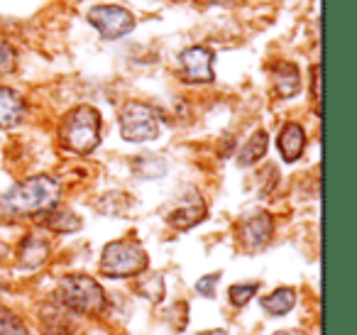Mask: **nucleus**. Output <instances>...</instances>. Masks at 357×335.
<instances>
[{
    "instance_id": "1",
    "label": "nucleus",
    "mask_w": 357,
    "mask_h": 335,
    "mask_svg": "<svg viewBox=\"0 0 357 335\" xmlns=\"http://www.w3.org/2000/svg\"><path fill=\"white\" fill-rule=\"evenodd\" d=\"M61 198V186L52 177H30L15 184L6 196V208L15 216H40L56 208Z\"/></svg>"
},
{
    "instance_id": "2",
    "label": "nucleus",
    "mask_w": 357,
    "mask_h": 335,
    "mask_svg": "<svg viewBox=\"0 0 357 335\" xmlns=\"http://www.w3.org/2000/svg\"><path fill=\"white\" fill-rule=\"evenodd\" d=\"M59 140L69 152L91 154L100 142V115L91 105H76L64 115Z\"/></svg>"
},
{
    "instance_id": "14",
    "label": "nucleus",
    "mask_w": 357,
    "mask_h": 335,
    "mask_svg": "<svg viewBox=\"0 0 357 335\" xmlns=\"http://www.w3.org/2000/svg\"><path fill=\"white\" fill-rule=\"evenodd\" d=\"M267 133L264 130H257V133H252V137L245 142V147L240 149L238 154V164L240 167H252V164H257L259 159L267 154Z\"/></svg>"
},
{
    "instance_id": "24",
    "label": "nucleus",
    "mask_w": 357,
    "mask_h": 335,
    "mask_svg": "<svg viewBox=\"0 0 357 335\" xmlns=\"http://www.w3.org/2000/svg\"><path fill=\"white\" fill-rule=\"evenodd\" d=\"M199 335H228V333H225V330L215 328V330H204V333H199Z\"/></svg>"
},
{
    "instance_id": "6",
    "label": "nucleus",
    "mask_w": 357,
    "mask_h": 335,
    "mask_svg": "<svg viewBox=\"0 0 357 335\" xmlns=\"http://www.w3.org/2000/svg\"><path fill=\"white\" fill-rule=\"evenodd\" d=\"M89 22L103 40H120L135 30V15L120 6H96L89 10Z\"/></svg>"
},
{
    "instance_id": "19",
    "label": "nucleus",
    "mask_w": 357,
    "mask_h": 335,
    "mask_svg": "<svg viewBox=\"0 0 357 335\" xmlns=\"http://www.w3.org/2000/svg\"><path fill=\"white\" fill-rule=\"evenodd\" d=\"M15 64H17V57H15V50H13L8 42H0V71H15Z\"/></svg>"
},
{
    "instance_id": "8",
    "label": "nucleus",
    "mask_w": 357,
    "mask_h": 335,
    "mask_svg": "<svg viewBox=\"0 0 357 335\" xmlns=\"http://www.w3.org/2000/svg\"><path fill=\"white\" fill-rule=\"evenodd\" d=\"M181 64V81L186 84H211L213 74V52L206 47H189L178 57Z\"/></svg>"
},
{
    "instance_id": "5",
    "label": "nucleus",
    "mask_w": 357,
    "mask_h": 335,
    "mask_svg": "<svg viewBox=\"0 0 357 335\" xmlns=\"http://www.w3.org/2000/svg\"><path fill=\"white\" fill-rule=\"evenodd\" d=\"M120 135L128 142H149L159 137V115L152 105L130 100L120 110Z\"/></svg>"
},
{
    "instance_id": "17",
    "label": "nucleus",
    "mask_w": 357,
    "mask_h": 335,
    "mask_svg": "<svg viewBox=\"0 0 357 335\" xmlns=\"http://www.w3.org/2000/svg\"><path fill=\"white\" fill-rule=\"evenodd\" d=\"M0 335H27V325L6 306H0Z\"/></svg>"
},
{
    "instance_id": "16",
    "label": "nucleus",
    "mask_w": 357,
    "mask_h": 335,
    "mask_svg": "<svg viewBox=\"0 0 357 335\" xmlns=\"http://www.w3.org/2000/svg\"><path fill=\"white\" fill-rule=\"evenodd\" d=\"M45 225L54 232H76L81 228V218L71 211H47L45 213Z\"/></svg>"
},
{
    "instance_id": "21",
    "label": "nucleus",
    "mask_w": 357,
    "mask_h": 335,
    "mask_svg": "<svg viewBox=\"0 0 357 335\" xmlns=\"http://www.w3.org/2000/svg\"><path fill=\"white\" fill-rule=\"evenodd\" d=\"M313 100L321 105V66H313Z\"/></svg>"
},
{
    "instance_id": "20",
    "label": "nucleus",
    "mask_w": 357,
    "mask_h": 335,
    "mask_svg": "<svg viewBox=\"0 0 357 335\" xmlns=\"http://www.w3.org/2000/svg\"><path fill=\"white\" fill-rule=\"evenodd\" d=\"M215 279H218L215 274L204 276V279H201L199 284H196V289H199L201 294H206V296H213V284H215Z\"/></svg>"
},
{
    "instance_id": "13",
    "label": "nucleus",
    "mask_w": 357,
    "mask_h": 335,
    "mask_svg": "<svg viewBox=\"0 0 357 335\" xmlns=\"http://www.w3.org/2000/svg\"><path fill=\"white\" fill-rule=\"evenodd\" d=\"M262 306L267 313L272 315H287L289 311L296 306V291L291 286H282V289H274L269 296L262 299Z\"/></svg>"
},
{
    "instance_id": "22",
    "label": "nucleus",
    "mask_w": 357,
    "mask_h": 335,
    "mask_svg": "<svg viewBox=\"0 0 357 335\" xmlns=\"http://www.w3.org/2000/svg\"><path fill=\"white\" fill-rule=\"evenodd\" d=\"M42 335H79V333H74L71 328H52V330H47V333H42Z\"/></svg>"
},
{
    "instance_id": "4",
    "label": "nucleus",
    "mask_w": 357,
    "mask_h": 335,
    "mask_svg": "<svg viewBox=\"0 0 357 335\" xmlns=\"http://www.w3.org/2000/svg\"><path fill=\"white\" fill-rule=\"evenodd\" d=\"M147 252L135 240H113L103 247V255H100V271L110 279L137 276L147 269Z\"/></svg>"
},
{
    "instance_id": "23",
    "label": "nucleus",
    "mask_w": 357,
    "mask_h": 335,
    "mask_svg": "<svg viewBox=\"0 0 357 335\" xmlns=\"http://www.w3.org/2000/svg\"><path fill=\"white\" fill-rule=\"evenodd\" d=\"M211 3H220V6H235V3H243V0H211Z\"/></svg>"
},
{
    "instance_id": "12",
    "label": "nucleus",
    "mask_w": 357,
    "mask_h": 335,
    "mask_svg": "<svg viewBox=\"0 0 357 335\" xmlns=\"http://www.w3.org/2000/svg\"><path fill=\"white\" fill-rule=\"evenodd\" d=\"M204 218H206L204 198L194 196L189 203H184V206H178L176 211L169 213V225H174L176 230H189V228L199 225Z\"/></svg>"
},
{
    "instance_id": "10",
    "label": "nucleus",
    "mask_w": 357,
    "mask_h": 335,
    "mask_svg": "<svg viewBox=\"0 0 357 335\" xmlns=\"http://www.w3.org/2000/svg\"><path fill=\"white\" fill-rule=\"evenodd\" d=\"M277 147L282 152V159L284 162H296L298 157L303 154L306 149V133L298 123H287L279 133V140H277Z\"/></svg>"
},
{
    "instance_id": "3",
    "label": "nucleus",
    "mask_w": 357,
    "mask_h": 335,
    "mask_svg": "<svg viewBox=\"0 0 357 335\" xmlns=\"http://www.w3.org/2000/svg\"><path fill=\"white\" fill-rule=\"evenodd\" d=\"M56 299L81 315H100L105 311V291L86 274H69L56 286Z\"/></svg>"
},
{
    "instance_id": "25",
    "label": "nucleus",
    "mask_w": 357,
    "mask_h": 335,
    "mask_svg": "<svg viewBox=\"0 0 357 335\" xmlns=\"http://www.w3.org/2000/svg\"><path fill=\"white\" fill-rule=\"evenodd\" d=\"M274 335H303V333H298V330H282V333H274Z\"/></svg>"
},
{
    "instance_id": "11",
    "label": "nucleus",
    "mask_w": 357,
    "mask_h": 335,
    "mask_svg": "<svg viewBox=\"0 0 357 335\" xmlns=\"http://www.w3.org/2000/svg\"><path fill=\"white\" fill-rule=\"evenodd\" d=\"M25 118V100L8 86H0V128H15Z\"/></svg>"
},
{
    "instance_id": "15",
    "label": "nucleus",
    "mask_w": 357,
    "mask_h": 335,
    "mask_svg": "<svg viewBox=\"0 0 357 335\" xmlns=\"http://www.w3.org/2000/svg\"><path fill=\"white\" fill-rule=\"evenodd\" d=\"M47 257H50V242L47 240H42V237H37V235H30L25 242H22L20 262L25 267L42 265V262H47Z\"/></svg>"
},
{
    "instance_id": "7",
    "label": "nucleus",
    "mask_w": 357,
    "mask_h": 335,
    "mask_svg": "<svg viewBox=\"0 0 357 335\" xmlns=\"http://www.w3.org/2000/svg\"><path fill=\"white\" fill-rule=\"evenodd\" d=\"M272 235H274V221L267 211L252 213V216H248L238 225V242L248 252H257L262 247H267Z\"/></svg>"
},
{
    "instance_id": "9",
    "label": "nucleus",
    "mask_w": 357,
    "mask_h": 335,
    "mask_svg": "<svg viewBox=\"0 0 357 335\" xmlns=\"http://www.w3.org/2000/svg\"><path fill=\"white\" fill-rule=\"evenodd\" d=\"M272 84L279 98H294L301 91V71L291 61H277L272 64Z\"/></svg>"
},
{
    "instance_id": "18",
    "label": "nucleus",
    "mask_w": 357,
    "mask_h": 335,
    "mask_svg": "<svg viewBox=\"0 0 357 335\" xmlns=\"http://www.w3.org/2000/svg\"><path fill=\"white\" fill-rule=\"evenodd\" d=\"M230 301H233L235 306H245L250 299H255V294H257V284H235L230 286Z\"/></svg>"
}]
</instances>
